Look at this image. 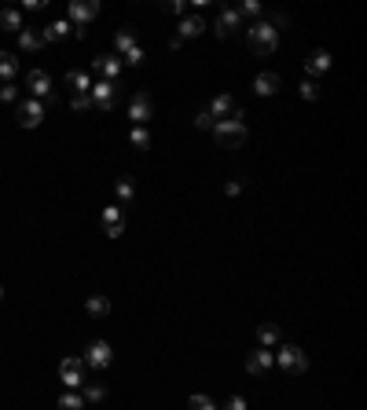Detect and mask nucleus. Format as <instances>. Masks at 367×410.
<instances>
[{"instance_id":"5","label":"nucleus","mask_w":367,"mask_h":410,"mask_svg":"<svg viewBox=\"0 0 367 410\" xmlns=\"http://www.w3.org/2000/svg\"><path fill=\"white\" fill-rule=\"evenodd\" d=\"M95 15H100V4H95V0H74V4L67 8V22L74 29H85Z\"/></svg>"},{"instance_id":"20","label":"nucleus","mask_w":367,"mask_h":410,"mask_svg":"<svg viewBox=\"0 0 367 410\" xmlns=\"http://www.w3.org/2000/svg\"><path fill=\"white\" fill-rule=\"evenodd\" d=\"M70 34H74V26H70L67 19H55L52 26H44V29H41V37H44V41H62V37H70Z\"/></svg>"},{"instance_id":"31","label":"nucleus","mask_w":367,"mask_h":410,"mask_svg":"<svg viewBox=\"0 0 367 410\" xmlns=\"http://www.w3.org/2000/svg\"><path fill=\"white\" fill-rule=\"evenodd\" d=\"M103 396H107L103 385H85V396H81V399H85V403H100Z\"/></svg>"},{"instance_id":"34","label":"nucleus","mask_w":367,"mask_h":410,"mask_svg":"<svg viewBox=\"0 0 367 410\" xmlns=\"http://www.w3.org/2000/svg\"><path fill=\"white\" fill-rule=\"evenodd\" d=\"M143 59H147V55H143V48H140V44L133 48V52H125V62H129V67H140Z\"/></svg>"},{"instance_id":"7","label":"nucleus","mask_w":367,"mask_h":410,"mask_svg":"<svg viewBox=\"0 0 367 410\" xmlns=\"http://www.w3.org/2000/svg\"><path fill=\"white\" fill-rule=\"evenodd\" d=\"M26 88L34 92V100H37V103L55 100V92H52V77H48L44 70H29V74H26Z\"/></svg>"},{"instance_id":"17","label":"nucleus","mask_w":367,"mask_h":410,"mask_svg":"<svg viewBox=\"0 0 367 410\" xmlns=\"http://www.w3.org/2000/svg\"><path fill=\"white\" fill-rule=\"evenodd\" d=\"M206 29V22L199 19V15H187V19H180V29H177V37L180 41H191V37H199Z\"/></svg>"},{"instance_id":"40","label":"nucleus","mask_w":367,"mask_h":410,"mask_svg":"<svg viewBox=\"0 0 367 410\" xmlns=\"http://www.w3.org/2000/svg\"><path fill=\"white\" fill-rule=\"evenodd\" d=\"M239 191H243V184H239V179H232V184H225V194H228V198H235Z\"/></svg>"},{"instance_id":"21","label":"nucleus","mask_w":367,"mask_h":410,"mask_svg":"<svg viewBox=\"0 0 367 410\" xmlns=\"http://www.w3.org/2000/svg\"><path fill=\"white\" fill-rule=\"evenodd\" d=\"M15 74H19V59L11 52H0V85H11Z\"/></svg>"},{"instance_id":"27","label":"nucleus","mask_w":367,"mask_h":410,"mask_svg":"<svg viewBox=\"0 0 367 410\" xmlns=\"http://www.w3.org/2000/svg\"><path fill=\"white\" fill-rule=\"evenodd\" d=\"M114 191H118V202H133V194H136V179H133V176H121Z\"/></svg>"},{"instance_id":"3","label":"nucleus","mask_w":367,"mask_h":410,"mask_svg":"<svg viewBox=\"0 0 367 410\" xmlns=\"http://www.w3.org/2000/svg\"><path fill=\"white\" fill-rule=\"evenodd\" d=\"M59 381L67 385V392H81L88 385V377H85V359H77V355H67L59 363Z\"/></svg>"},{"instance_id":"13","label":"nucleus","mask_w":367,"mask_h":410,"mask_svg":"<svg viewBox=\"0 0 367 410\" xmlns=\"http://www.w3.org/2000/svg\"><path fill=\"white\" fill-rule=\"evenodd\" d=\"M100 220H103V231H107L110 238H121V235H125V217H121L118 205H107Z\"/></svg>"},{"instance_id":"14","label":"nucleus","mask_w":367,"mask_h":410,"mask_svg":"<svg viewBox=\"0 0 367 410\" xmlns=\"http://www.w3.org/2000/svg\"><path fill=\"white\" fill-rule=\"evenodd\" d=\"M210 114H213V121H228V118L239 114V107H235L232 95H217V100L210 103Z\"/></svg>"},{"instance_id":"37","label":"nucleus","mask_w":367,"mask_h":410,"mask_svg":"<svg viewBox=\"0 0 367 410\" xmlns=\"http://www.w3.org/2000/svg\"><path fill=\"white\" fill-rule=\"evenodd\" d=\"M15 95H19L15 85H0V103H15Z\"/></svg>"},{"instance_id":"1","label":"nucleus","mask_w":367,"mask_h":410,"mask_svg":"<svg viewBox=\"0 0 367 410\" xmlns=\"http://www.w3.org/2000/svg\"><path fill=\"white\" fill-rule=\"evenodd\" d=\"M246 121H243V110L235 114V118H228V121H217L213 125V139H217V146H228V151H235V146H243L246 143Z\"/></svg>"},{"instance_id":"6","label":"nucleus","mask_w":367,"mask_h":410,"mask_svg":"<svg viewBox=\"0 0 367 410\" xmlns=\"http://www.w3.org/2000/svg\"><path fill=\"white\" fill-rule=\"evenodd\" d=\"M88 100H92V110H110L118 103V81H100V85H92Z\"/></svg>"},{"instance_id":"30","label":"nucleus","mask_w":367,"mask_h":410,"mask_svg":"<svg viewBox=\"0 0 367 410\" xmlns=\"http://www.w3.org/2000/svg\"><path fill=\"white\" fill-rule=\"evenodd\" d=\"M187 410H217V403L210 396H202V392H195V396L187 399Z\"/></svg>"},{"instance_id":"25","label":"nucleus","mask_w":367,"mask_h":410,"mask_svg":"<svg viewBox=\"0 0 367 410\" xmlns=\"http://www.w3.org/2000/svg\"><path fill=\"white\" fill-rule=\"evenodd\" d=\"M258 341H261V348H276V344H279V326L265 322L261 330H258Z\"/></svg>"},{"instance_id":"15","label":"nucleus","mask_w":367,"mask_h":410,"mask_svg":"<svg viewBox=\"0 0 367 410\" xmlns=\"http://www.w3.org/2000/svg\"><path fill=\"white\" fill-rule=\"evenodd\" d=\"M279 85H283V81H279V74H272V70H265V74L253 77V92H258V95H276Z\"/></svg>"},{"instance_id":"36","label":"nucleus","mask_w":367,"mask_h":410,"mask_svg":"<svg viewBox=\"0 0 367 410\" xmlns=\"http://www.w3.org/2000/svg\"><path fill=\"white\" fill-rule=\"evenodd\" d=\"M70 107H74L77 114H81V110H92V100H88V95H74V100H70Z\"/></svg>"},{"instance_id":"41","label":"nucleus","mask_w":367,"mask_h":410,"mask_svg":"<svg viewBox=\"0 0 367 410\" xmlns=\"http://www.w3.org/2000/svg\"><path fill=\"white\" fill-rule=\"evenodd\" d=\"M0 301H4V286H0Z\"/></svg>"},{"instance_id":"9","label":"nucleus","mask_w":367,"mask_h":410,"mask_svg":"<svg viewBox=\"0 0 367 410\" xmlns=\"http://www.w3.org/2000/svg\"><path fill=\"white\" fill-rule=\"evenodd\" d=\"M15 118H19L22 128H37V125L44 121V103H37V100H22Z\"/></svg>"},{"instance_id":"32","label":"nucleus","mask_w":367,"mask_h":410,"mask_svg":"<svg viewBox=\"0 0 367 410\" xmlns=\"http://www.w3.org/2000/svg\"><path fill=\"white\" fill-rule=\"evenodd\" d=\"M301 100H309V103H312V100H320V88H316L312 81H301Z\"/></svg>"},{"instance_id":"4","label":"nucleus","mask_w":367,"mask_h":410,"mask_svg":"<svg viewBox=\"0 0 367 410\" xmlns=\"http://www.w3.org/2000/svg\"><path fill=\"white\" fill-rule=\"evenodd\" d=\"M276 359H279V367L286 370V374H294V377H301L309 370V355L298 348V344H283V348L276 352Z\"/></svg>"},{"instance_id":"12","label":"nucleus","mask_w":367,"mask_h":410,"mask_svg":"<svg viewBox=\"0 0 367 410\" xmlns=\"http://www.w3.org/2000/svg\"><path fill=\"white\" fill-rule=\"evenodd\" d=\"M92 70L100 74L103 81H118V74H121V59H118V55H95V59H92Z\"/></svg>"},{"instance_id":"10","label":"nucleus","mask_w":367,"mask_h":410,"mask_svg":"<svg viewBox=\"0 0 367 410\" xmlns=\"http://www.w3.org/2000/svg\"><path fill=\"white\" fill-rule=\"evenodd\" d=\"M151 110H154L151 95H147V92H136L133 103H129V118H133V125H147V121H151Z\"/></svg>"},{"instance_id":"16","label":"nucleus","mask_w":367,"mask_h":410,"mask_svg":"<svg viewBox=\"0 0 367 410\" xmlns=\"http://www.w3.org/2000/svg\"><path fill=\"white\" fill-rule=\"evenodd\" d=\"M239 19H243V15H239L235 8H225V11H220V19H217V37H232L235 29H239Z\"/></svg>"},{"instance_id":"22","label":"nucleus","mask_w":367,"mask_h":410,"mask_svg":"<svg viewBox=\"0 0 367 410\" xmlns=\"http://www.w3.org/2000/svg\"><path fill=\"white\" fill-rule=\"evenodd\" d=\"M19 48L34 55V52H41V48H44V37L37 34V29H26V26H22V34H19Z\"/></svg>"},{"instance_id":"19","label":"nucleus","mask_w":367,"mask_h":410,"mask_svg":"<svg viewBox=\"0 0 367 410\" xmlns=\"http://www.w3.org/2000/svg\"><path fill=\"white\" fill-rule=\"evenodd\" d=\"M85 311H88L92 319H107L110 315V297H107V293H95V297H88Z\"/></svg>"},{"instance_id":"2","label":"nucleus","mask_w":367,"mask_h":410,"mask_svg":"<svg viewBox=\"0 0 367 410\" xmlns=\"http://www.w3.org/2000/svg\"><path fill=\"white\" fill-rule=\"evenodd\" d=\"M246 44H250V52L253 55H272L276 48H279V34L268 22H253L246 29Z\"/></svg>"},{"instance_id":"24","label":"nucleus","mask_w":367,"mask_h":410,"mask_svg":"<svg viewBox=\"0 0 367 410\" xmlns=\"http://www.w3.org/2000/svg\"><path fill=\"white\" fill-rule=\"evenodd\" d=\"M0 29H8V34H22V15L15 8H4L0 11Z\"/></svg>"},{"instance_id":"8","label":"nucleus","mask_w":367,"mask_h":410,"mask_svg":"<svg viewBox=\"0 0 367 410\" xmlns=\"http://www.w3.org/2000/svg\"><path fill=\"white\" fill-rule=\"evenodd\" d=\"M85 367H92V370H107L110 367V359H114V352H110V344L107 341H92L88 348H85Z\"/></svg>"},{"instance_id":"35","label":"nucleus","mask_w":367,"mask_h":410,"mask_svg":"<svg viewBox=\"0 0 367 410\" xmlns=\"http://www.w3.org/2000/svg\"><path fill=\"white\" fill-rule=\"evenodd\" d=\"M162 15H184L180 0H162Z\"/></svg>"},{"instance_id":"18","label":"nucleus","mask_w":367,"mask_h":410,"mask_svg":"<svg viewBox=\"0 0 367 410\" xmlns=\"http://www.w3.org/2000/svg\"><path fill=\"white\" fill-rule=\"evenodd\" d=\"M305 70H309V74H327V70H331V52L316 48V52L305 59Z\"/></svg>"},{"instance_id":"26","label":"nucleus","mask_w":367,"mask_h":410,"mask_svg":"<svg viewBox=\"0 0 367 410\" xmlns=\"http://www.w3.org/2000/svg\"><path fill=\"white\" fill-rule=\"evenodd\" d=\"M114 48H118V55H125V52H133V48H136V34H133L129 26H125V29H118Z\"/></svg>"},{"instance_id":"23","label":"nucleus","mask_w":367,"mask_h":410,"mask_svg":"<svg viewBox=\"0 0 367 410\" xmlns=\"http://www.w3.org/2000/svg\"><path fill=\"white\" fill-rule=\"evenodd\" d=\"M67 85L74 88V95H88V92H92V81H88L85 70H70V74H67Z\"/></svg>"},{"instance_id":"39","label":"nucleus","mask_w":367,"mask_h":410,"mask_svg":"<svg viewBox=\"0 0 367 410\" xmlns=\"http://www.w3.org/2000/svg\"><path fill=\"white\" fill-rule=\"evenodd\" d=\"M225 410H246V399H243V396H232V399L225 403Z\"/></svg>"},{"instance_id":"33","label":"nucleus","mask_w":367,"mask_h":410,"mask_svg":"<svg viewBox=\"0 0 367 410\" xmlns=\"http://www.w3.org/2000/svg\"><path fill=\"white\" fill-rule=\"evenodd\" d=\"M217 121H213V114L210 110H202V114H195V128H213Z\"/></svg>"},{"instance_id":"38","label":"nucleus","mask_w":367,"mask_h":410,"mask_svg":"<svg viewBox=\"0 0 367 410\" xmlns=\"http://www.w3.org/2000/svg\"><path fill=\"white\" fill-rule=\"evenodd\" d=\"M239 15H261V4H258V0H246V4L239 8Z\"/></svg>"},{"instance_id":"29","label":"nucleus","mask_w":367,"mask_h":410,"mask_svg":"<svg viewBox=\"0 0 367 410\" xmlns=\"http://www.w3.org/2000/svg\"><path fill=\"white\" fill-rule=\"evenodd\" d=\"M129 139H133V146H140V151H147V146H151V136H147V128H143V125H133Z\"/></svg>"},{"instance_id":"28","label":"nucleus","mask_w":367,"mask_h":410,"mask_svg":"<svg viewBox=\"0 0 367 410\" xmlns=\"http://www.w3.org/2000/svg\"><path fill=\"white\" fill-rule=\"evenodd\" d=\"M59 410H85L81 392H62V396H59Z\"/></svg>"},{"instance_id":"11","label":"nucleus","mask_w":367,"mask_h":410,"mask_svg":"<svg viewBox=\"0 0 367 410\" xmlns=\"http://www.w3.org/2000/svg\"><path fill=\"white\" fill-rule=\"evenodd\" d=\"M272 363H276V352L272 348H258V352L246 355V374H268Z\"/></svg>"}]
</instances>
